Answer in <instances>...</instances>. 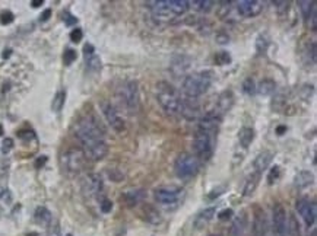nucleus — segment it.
I'll return each mask as SVG.
<instances>
[{
    "label": "nucleus",
    "mask_w": 317,
    "mask_h": 236,
    "mask_svg": "<svg viewBox=\"0 0 317 236\" xmlns=\"http://www.w3.org/2000/svg\"><path fill=\"white\" fill-rule=\"evenodd\" d=\"M285 131H287V127H285V126H279V127H277V133H278L279 136L284 134Z\"/></svg>",
    "instance_id": "50"
},
{
    "label": "nucleus",
    "mask_w": 317,
    "mask_h": 236,
    "mask_svg": "<svg viewBox=\"0 0 317 236\" xmlns=\"http://www.w3.org/2000/svg\"><path fill=\"white\" fill-rule=\"evenodd\" d=\"M47 236H61V234H60V226H59L57 223L50 225L48 232H47Z\"/></svg>",
    "instance_id": "43"
},
{
    "label": "nucleus",
    "mask_w": 317,
    "mask_h": 236,
    "mask_svg": "<svg viewBox=\"0 0 317 236\" xmlns=\"http://www.w3.org/2000/svg\"><path fill=\"white\" fill-rule=\"evenodd\" d=\"M215 63L219 64V66H225V64H230L231 63V55L228 51H219L215 54Z\"/></svg>",
    "instance_id": "33"
},
{
    "label": "nucleus",
    "mask_w": 317,
    "mask_h": 236,
    "mask_svg": "<svg viewBox=\"0 0 317 236\" xmlns=\"http://www.w3.org/2000/svg\"><path fill=\"white\" fill-rule=\"evenodd\" d=\"M35 222L41 226H50L51 223V213L45 207H38L35 210Z\"/></svg>",
    "instance_id": "27"
},
{
    "label": "nucleus",
    "mask_w": 317,
    "mask_h": 236,
    "mask_svg": "<svg viewBox=\"0 0 317 236\" xmlns=\"http://www.w3.org/2000/svg\"><path fill=\"white\" fill-rule=\"evenodd\" d=\"M86 67L91 72H99V69H101V60H99V57H97L95 54L91 55V57H88L86 58Z\"/></svg>",
    "instance_id": "31"
},
{
    "label": "nucleus",
    "mask_w": 317,
    "mask_h": 236,
    "mask_svg": "<svg viewBox=\"0 0 317 236\" xmlns=\"http://www.w3.org/2000/svg\"><path fill=\"white\" fill-rule=\"evenodd\" d=\"M121 197L127 203V206H135L145 199V191L143 190H130V191H126Z\"/></svg>",
    "instance_id": "23"
},
{
    "label": "nucleus",
    "mask_w": 317,
    "mask_h": 236,
    "mask_svg": "<svg viewBox=\"0 0 317 236\" xmlns=\"http://www.w3.org/2000/svg\"><path fill=\"white\" fill-rule=\"evenodd\" d=\"M313 181H315V175L310 171H300L294 178V187L301 190V188H306V187L312 185Z\"/></svg>",
    "instance_id": "21"
},
{
    "label": "nucleus",
    "mask_w": 317,
    "mask_h": 236,
    "mask_svg": "<svg viewBox=\"0 0 317 236\" xmlns=\"http://www.w3.org/2000/svg\"><path fill=\"white\" fill-rule=\"evenodd\" d=\"M272 161H274V152H271V150H263L262 153H259V155L256 156V159H255V162H253L255 172H258V174L262 175V172L269 168V165L272 163Z\"/></svg>",
    "instance_id": "18"
},
{
    "label": "nucleus",
    "mask_w": 317,
    "mask_h": 236,
    "mask_svg": "<svg viewBox=\"0 0 317 236\" xmlns=\"http://www.w3.org/2000/svg\"><path fill=\"white\" fill-rule=\"evenodd\" d=\"M215 213H217V209H215V207H209V209H205L203 212H200V213L196 216V219H195V228H196V229L205 228V226L214 219Z\"/></svg>",
    "instance_id": "20"
},
{
    "label": "nucleus",
    "mask_w": 317,
    "mask_h": 236,
    "mask_svg": "<svg viewBox=\"0 0 317 236\" xmlns=\"http://www.w3.org/2000/svg\"><path fill=\"white\" fill-rule=\"evenodd\" d=\"M272 225L274 232L277 236H290L288 232V220H287V212L282 204H275L272 212Z\"/></svg>",
    "instance_id": "10"
},
{
    "label": "nucleus",
    "mask_w": 317,
    "mask_h": 236,
    "mask_svg": "<svg viewBox=\"0 0 317 236\" xmlns=\"http://www.w3.org/2000/svg\"><path fill=\"white\" fill-rule=\"evenodd\" d=\"M28 236H37V235H35V234H31V235H28Z\"/></svg>",
    "instance_id": "54"
},
{
    "label": "nucleus",
    "mask_w": 317,
    "mask_h": 236,
    "mask_svg": "<svg viewBox=\"0 0 317 236\" xmlns=\"http://www.w3.org/2000/svg\"><path fill=\"white\" fill-rule=\"evenodd\" d=\"M228 41H230V36L227 35V34H218L217 35V42L218 44H228Z\"/></svg>",
    "instance_id": "46"
},
{
    "label": "nucleus",
    "mask_w": 317,
    "mask_h": 236,
    "mask_svg": "<svg viewBox=\"0 0 317 236\" xmlns=\"http://www.w3.org/2000/svg\"><path fill=\"white\" fill-rule=\"evenodd\" d=\"M13 147V140L12 139H4L3 146H1V153H9V150Z\"/></svg>",
    "instance_id": "44"
},
{
    "label": "nucleus",
    "mask_w": 317,
    "mask_h": 236,
    "mask_svg": "<svg viewBox=\"0 0 317 236\" xmlns=\"http://www.w3.org/2000/svg\"><path fill=\"white\" fill-rule=\"evenodd\" d=\"M1 133H3V127L0 126V136H1Z\"/></svg>",
    "instance_id": "52"
},
{
    "label": "nucleus",
    "mask_w": 317,
    "mask_h": 236,
    "mask_svg": "<svg viewBox=\"0 0 317 236\" xmlns=\"http://www.w3.org/2000/svg\"><path fill=\"white\" fill-rule=\"evenodd\" d=\"M157 99L167 114L170 115L181 114L183 99L180 93L168 82H159L157 85Z\"/></svg>",
    "instance_id": "2"
},
{
    "label": "nucleus",
    "mask_w": 317,
    "mask_h": 236,
    "mask_svg": "<svg viewBox=\"0 0 317 236\" xmlns=\"http://www.w3.org/2000/svg\"><path fill=\"white\" fill-rule=\"evenodd\" d=\"M279 175H281V169H279V166H274L272 169H271V172H269V175H268V182L269 184H274L278 178H279Z\"/></svg>",
    "instance_id": "36"
},
{
    "label": "nucleus",
    "mask_w": 317,
    "mask_h": 236,
    "mask_svg": "<svg viewBox=\"0 0 317 236\" xmlns=\"http://www.w3.org/2000/svg\"><path fill=\"white\" fill-rule=\"evenodd\" d=\"M143 213H145V219H146L148 223H151V225H154V226L162 223V218H161L159 212H158L155 207H152V206H145V207H143Z\"/></svg>",
    "instance_id": "25"
},
{
    "label": "nucleus",
    "mask_w": 317,
    "mask_h": 236,
    "mask_svg": "<svg viewBox=\"0 0 317 236\" xmlns=\"http://www.w3.org/2000/svg\"><path fill=\"white\" fill-rule=\"evenodd\" d=\"M259 181H260V174L253 172V174L247 178V181H246V185H244V190H243V196H244V197H250V196L256 191V188H258V185H259Z\"/></svg>",
    "instance_id": "24"
},
{
    "label": "nucleus",
    "mask_w": 317,
    "mask_h": 236,
    "mask_svg": "<svg viewBox=\"0 0 317 236\" xmlns=\"http://www.w3.org/2000/svg\"><path fill=\"white\" fill-rule=\"evenodd\" d=\"M307 22L310 23V28H312L313 31H316V28H317V6H315V7H313V10H312L310 16H309V19H307Z\"/></svg>",
    "instance_id": "39"
},
{
    "label": "nucleus",
    "mask_w": 317,
    "mask_h": 236,
    "mask_svg": "<svg viewBox=\"0 0 317 236\" xmlns=\"http://www.w3.org/2000/svg\"><path fill=\"white\" fill-rule=\"evenodd\" d=\"M215 1L212 0H195V1H189V6L199 10V12H209L214 7Z\"/></svg>",
    "instance_id": "28"
},
{
    "label": "nucleus",
    "mask_w": 317,
    "mask_h": 236,
    "mask_svg": "<svg viewBox=\"0 0 317 236\" xmlns=\"http://www.w3.org/2000/svg\"><path fill=\"white\" fill-rule=\"evenodd\" d=\"M99 207H101V212H102L104 215H107V213H110V212L113 210V203H111V200L104 199V200L99 203Z\"/></svg>",
    "instance_id": "38"
},
{
    "label": "nucleus",
    "mask_w": 317,
    "mask_h": 236,
    "mask_svg": "<svg viewBox=\"0 0 317 236\" xmlns=\"http://www.w3.org/2000/svg\"><path fill=\"white\" fill-rule=\"evenodd\" d=\"M243 91H244V93L249 95V96H253V95L256 93V83H255V80H253L252 77H247V79L243 82Z\"/></svg>",
    "instance_id": "34"
},
{
    "label": "nucleus",
    "mask_w": 317,
    "mask_h": 236,
    "mask_svg": "<svg viewBox=\"0 0 317 236\" xmlns=\"http://www.w3.org/2000/svg\"><path fill=\"white\" fill-rule=\"evenodd\" d=\"M101 111H102V114H104V117H105L108 126H110L114 131H117V133H123V131H124V128H126L124 120L119 115L117 109H116L110 102H105V101L101 102Z\"/></svg>",
    "instance_id": "9"
},
{
    "label": "nucleus",
    "mask_w": 317,
    "mask_h": 236,
    "mask_svg": "<svg viewBox=\"0 0 317 236\" xmlns=\"http://www.w3.org/2000/svg\"><path fill=\"white\" fill-rule=\"evenodd\" d=\"M233 105H234V93H233V91L227 89L219 95V98L217 101V108L214 111L219 117H222L224 114H227L233 108Z\"/></svg>",
    "instance_id": "16"
},
{
    "label": "nucleus",
    "mask_w": 317,
    "mask_h": 236,
    "mask_svg": "<svg viewBox=\"0 0 317 236\" xmlns=\"http://www.w3.org/2000/svg\"><path fill=\"white\" fill-rule=\"evenodd\" d=\"M255 140V130L252 127H243L238 133V142L243 147H249Z\"/></svg>",
    "instance_id": "26"
},
{
    "label": "nucleus",
    "mask_w": 317,
    "mask_h": 236,
    "mask_svg": "<svg viewBox=\"0 0 317 236\" xmlns=\"http://www.w3.org/2000/svg\"><path fill=\"white\" fill-rule=\"evenodd\" d=\"M94 47L91 45V44H85V47H83V53H85V55L86 57H91V55H94Z\"/></svg>",
    "instance_id": "47"
},
{
    "label": "nucleus",
    "mask_w": 317,
    "mask_h": 236,
    "mask_svg": "<svg viewBox=\"0 0 317 236\" xmlns=\"http://www.w3.org/2000/svg\"><path fill=\"white\" fill-rule=\"evenodd\" d=\"M212 85V72H196L189 74L183 82V91L187 98H199L208 92Z\"/></svg>",
    "instance_id": "3"
},
{
    "label": "nucleus",
    "mask_w": 317,
    "mask_h": 236,
    "mask_svg": "<svg viewBox=\"0 0 317 236\" xmlns=\"http://www.w3.org/2000/svg\"><path fill=\"white\" fill-rule=\"evenodd\" d=\"M200 169V163L196 156L190 153H180L174 163L176 175L181 180H190L198 175Z\"/></svg>",
    "instance_id": "6"
},
{
    "label": "nucleus",
    "mask_w": 317,
    "mask_h": 236,
    "mask_svg": "<svg viewBox=\"0 0 317 236\" xmlns=\"http://www.w3.org/2000/svg\"><path fill=\"white\" fill-rule=\"evenodd\" d=\"M268 232H269V223H268L266 215L263 210L256 209L255 219H253V235L265 236Z\"/></svg>",
    "instance_id": "17"
},
{
    "label": "nucleus",
    "mask_w": 317,
    "mask_h": 236,
    "mask_svg": "<svg viewBox=\"0 0 317 236\" xmlns=\"http://www.w3.org/2000/svg\"><path fill=\"white\" fill-rule=\"evenodd\" d=\"M277 91V82L274 79H263L256 86V92L262 96H269Z\"/></svg>",
    "instance_id": "22"
},
{
    "label": "nucleus",
    "mask_w": 317,
    "mask_h": 236,
    "mask_svg": "<svg viewBox=\"0 0 317 236\" xmlns=\"http://www.w3.org/2000/svg\"><path fill=\"white\" fill-rule=\"evenodd\" d=\"M312 236H316V229H315V231L312 232Z\"/></svg>",
    "instance_id": "53"
},
{
    "label": "nucleus",
    "mask_w": 317,
    "mask_h": 236,
    "mask_svg": "<svg viewBox=\"0 0 317 236\" xmlns=\"http://www.w3.org/2000/svg\"><path fill=\"white\" fill-rule=\"evenodd\" d=\"M297 212L300 213V216L303 218L304 223L310 228L316 223L317 218V206L316 203L309 201L307 199H300L296 204Z\"/></svg>",
    "instance_id": "11"
},
{
    "label": "nucleus",
    "mask_w": 317,
    "mask_h": 236,
    "mask_svg": "<svg viewBox=\"0 0 317 236\" xmlns=\"http://www.w3.org/2000/svg\"><path fill=\"white\" fill-rule=\"evenodd\" d=\"M307 55H309V60H310V61H312V64H315V63H316V55H317V53H316V42H315V41H313V42H312V44H310V45H309V50H307Z\"/></svg>",
    "instance_id": "37"
},
{
    "label": "nucleus",
    "mask_w": 317,
    "mask_h": 236,
    "mask_svg": "<svg viewBox=\"0 0 317 236\" xmlns=\"http://www.w3.org/2000/svg\"><path fill=\"white\" fill-rule=\"evenodd\" d=\"M149 7L152 15L159 20H170L173 18L181 16L190 9L187 0H157L151 1Z\"/></svg>",
    "instance_id": "1"
},
{
    "label": "nucleus",
    "mask_w": 317,
    "mask_h": 236,
    "mask_svg": "<svg viewBox=\"0 0 317 236\" xmlns=\"http://www.w3.org/2000/svg\"><path fill=\"white\" fill-rule=\"evenodd\" d=\"M215 139L217 134L214 133H206L202 130H198L193 139V150L198 158L202 161H209L214 155L215 150Z\"/></svg>",
    "instance_id": "5"
},
{
    "label": "nucleus",
    "mask_w": 317,
    "mask_h": 236,
    "mask_svg": "<svg viewBox=\"0 0 317 236\" xmlns=\"http://www.w3.org/2000/svg\"><path fill=\"white\" fill-rule=\"evenodd\" d=\"M76 51L75 50H66L64 51V54H63V61H64V64H72L75 60H76Z\"/></svg>",
    "instance_id": "35"
},
{
    "label": "nucleus",
    "mask_w": 317,
    "mask_h": 236,
    "mask_svg": "<svg viewBox=\"0 0 317 236\" xmlns=\"http://www.w3.org/2000/svg\"><path fill=\"white\" fill-rule=\"evenodd\" d=\"M233 215H234V212H233L231 209H225V210H222V212L218 215V219H219L221 222H225V220L231 219V218H233Z\"/></svg>",
    "instance_id": "41"
},
{
    "label": "nucleus",
    "mask_w": 317,
    "mask_h": 236,
    "mask_svg": "<svg viewBox=\"0 0 317 236\" xmlns=\"http://www.w3.org/2000/svg\"><path fill=\"white\" fill-rule=\"evenodd\" d=\"M45 162H47V158H45V156H42V158H40V159L35 162V166H37V168H41V166H42Z\"/></svg>",
    "instance_id": "49"
},
{
    "label": "nucleus",
    "mask_w": 317,
    "mask_h": 236,
    "mask_svg": "<svg viewBox=\"0 0 317 236\" xmlns=\"http://www.w3.org/2000/svg\"><path fill=\"white\" fill-rule=\"evenodd\" d=\"M42 3H44L42 0H34V1H31V4H32V7H40V6H41Z\"/></svg>",
    "instance_id": "51"
},
{
    "label": "nucleus",
    "mask_w": 317,
    "mask_h": 236,
    "mask_svg": "<svg viewBox=\"0 0 317 236\" xmlns=\"http://www.w3.org/2000/svg\"><path fill=\"white\" fill-rule=\"evenodd\" d=\"M86 161L88 159H86L83 150L78 149V147H72V149L66 150L61 156V165H63L64 171H67L70 174L80 172L85 168Z\"/></svg>",
    "instance_id": "8"
},
{
    "label": "nucleus",
    "mask_w": 317,
    "mask_h": 236,
    "mask_svg": "<svg viewBox=\"0 0 317 236\" xmlns=\"http://www.w3.org/2000/svg\"><path fill=\"white\" fill-rule=\"evenodd\" d=\"M75 137L79 140L80 145H86L95 140L104 139V130L99 127L97 120L94 117H83L80 118L73 128Z\"/></svg>",
    "instance_id": "4"
},
{
    "label": "nucleus",
    "mask_w": 317,
    "mask_h": 236,
    "mask_svg": "<svg viewBox=\"0 0 317 236\" xmlns=\"http://www.w3.org/2000/svg\"><path fill=\"white\" fill-rule=\"evenodd\" d=\"M82 36H83V32H82L80 28H75V29L70 32V39H72L73 42H79V41L82 39Z\"/></svg>",
    "instance_id": "40"
},
{
    "label": "nucleus",
    "mask_w": 317,
    "mask_h": 236,
    "mask_svg": "<svg viewBox=\"0 0 317 236\" xmlns=\"http://www.w3.org/2000/svg\"><path fill=\"white\" fill-rule=\"evenodd\" d=\"M269 36H268V34H260L259 36H258V39H256V50L259 51V53H266V50H268V47H269Z\"/></svg>",
    "instance_id": "30"
},
{
    "label": "nucleus",
    "mask_w": 317,
    "mask_h": 236,
    "mask_svg": "<svg viewBox=\"0 0 317 236\" xmlns=\"http://www.w3.org/2000/svg\"><path fill=\"white\" fill-rule=\"evenodd\" d=\"M298 6H300V9H301L303 16H304L306 20H307L309 16H310V13H312V10H313V7L316 6V1H298Z\"/></svg>",
    "instance_id": "32"
},
{
    "label": "nucleus",
    "mask_w": 317,
    "mask_h": 236,
    "mask_svg": "<svg viewBox=\"0 0 317 236\" xmlns=\"http://www.w3.org/2000/svg\"><path fill=\"white\" fill-rule=\"evenodd\" d=\"M155 200L162 206H173L180 201V190L178 188H158L155 190Z\"/></svg>",
    "instance_id": "14"
},
{
    "label": "nucleus",
    "mask_w": 317,
    "mask_h": 236,
    "mask_svg": "<svg viewBox=\"0 0 317 236\" xmlns=\"http://www.w3.org/2000/svg\"><path fill=\"white\" fill-rule=\"evenodd\" d=\"M221 120H222V117H219L215 111H209V112H206V114L199 120L198 130H202V131H206V133L218 134V128H219V124H221Z\"/></svg>",
    "instance_id": "13"
},
{
    "label": "nucleus",
    "mask_w": 317,
    "mask_h": 236,
    "mask_svg": "<svg viewBox=\"0 0 317 236\" xmlns=\"http://www.w3.org/2000/svg\"><path fill=\"white\" fill-rule=\"evenodd\" d=\"M0 22H1L3 25H7V23L13 22V13H10V12H3V13L0 15Z\"/></svg>",
    "instance_id": "42"
},
{
    "label": "nucleus",
    "mask_w": 317,
    "mask_h": 236,
    "mask_svg": "<svg viewBox=\"0 0 317 236\" xmlns=\"http://www.w3.org/2000/svg\"><path fill=\"white\" fill-rule=\"evenodd\" d=\"M66 236H72V235H70V234H69V235H66Z\"/></svg>",
    "instance_id": "56"
},
{
    "label": "nucleus",
    "mask_w": 317,
    "mask_h": 236,
    "mask_svg": "<svg viewBox=\"0 0 317 236\" xmlns=\"http://www.w3.org/2000/svg\"><path fill=\"white\" fill-rule=\"evenodd\" d=\"M50 15H51V10H50V9H47V10H44V13H42V15H41V18H40V19H41V22H44V20H47V19L50 18Z\"/></svg>",
    "instance_id": "48"
},
{
    "label": "nucleus",
    "mask_w": 317,
    "mask_h": 236,
    "mask_svg": "<svg viewBox=\"0 0 317 236\" xmlns=\"http://www.w3.org/2000/svg\"><path fill=\"white\" fill-rule=\"evenodd\" d=\"M211 236H219V235H211Z\"/></svg>",
    "instance_id": "55"
},
{
    "label": "nucleus",
    "mask_w": 317,
    "mask_h": 236,
    "mask_svg": "<svg viewBox=\"0 0 317 236\" xmlns=\"http://www.w3.org/2000/svg\"><path fill=\"white\" fill-rule=\"evenodd\" d=\"M190 67V58L186 55H177L173 58L171 64H170V70L173 72L174 76H183L186 74V72Z\"/></svg>",
    "instance_id": "19"
},
{
    "label": "nucleus",
    "mask_w": 317,
    "mask_h": 236,
    "mask_svg": "<svg viewBox=\"0 0 317 236\" xmlns=\"http://www.w3.org/2000/svg\"><path fill=\"white\" fill-rule=\"evenodd\" d=\"M83 193L91 196V197H97L101 191H102V180L98 174H89L86 175V178L83 180Z\"/></svg>",
    "instance_id": "15"
},
{
    "label": "nucleus",
    "mask_w": 317,
    "mask_h": 236,
    "mask_svg": "<svg viewBox=\"0 0 317 236\" xmlns=\"http://www.w3.org/2000/svg\"><path fill=\"white\" fill-rule=\"evenodd\" d=\"M64 101H66V93H64V91H60V92H57V93H56V96H54V99H53V104H51V108H53V111L59 112V111L63 108V105H64Z\"/></svg>",
    "instance_id": "29"
},
{
    "label": "nucleus",
    "mask_w": 317,
    "mask_h": 236,
    "mask_svg": "<svg viewBox=\"0 0 317 236\" xmlns=\"http://www.w3.org/2000/svg\"><path fill=\"white\" fill-rule=\"evenodd\" d=\"M63 20H64V22H66V25H69V26H70V25H75V23L78 22V19H76V18H73V16H72V15H69V13H64V15H63Z\"/></svg>",
    "instance_id": "45"
},
{
    "label": "nucleus",
    "mask_w": 317,
    "mask_h": 236,
    "mask_svg": "<svg viewBox=\"0 0 317 236\" xmlns=\"http://www.w3.org/2000/svg\"><path fill=\"white\" fill-rule=\"evenodd\" d=\"M119 96L121 99V102L126 105V108L130 112H136L140 107V95H139V85L136 80H129L126 82L120 91H119Z\"/></svg>",
    "instance_id": "7"
},
{
    "label": "nucleus",
    "mask_w": 317,
    "mask_h": 236,
    "mask_svg": "<svg viewBox=\"0 0 317 236\" xmlns=\"http://www.w3.org/2000/svg\"><path fill=\"white\" fill-rule=\"evenodd\" d=\"M237 10L243 18H256L263 10V1H260V0H241L237 3Z\"/></svg>",
    "instance_id": "12"
}]
</instances>
